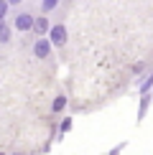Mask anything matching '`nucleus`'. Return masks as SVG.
<instances>
[{
	"label": "nucleus",
	"instance_id": "obj_1",
	"mask_svg": "<svg viewBox=\"0 0 153 155\" xmlns=\"http://www.w3.org/2000/svg\"><path fill=\"white\" fill-rule=\"evenodd\" d=\"M49 41L51 43H54V46H66V25H64V23H56V25H51V28H49Z\"/></svg>",
	"mask_w": 153,
	"mask_h": 155
},
{
	"label": "nucleus",
	"instance_id": "obj_2",
	"mask_svg": "<svg viewBox=\"0 0 153 155\" xmlns=\"http://www.w3.org/2000/svg\"><path fill=\"white\" fill-rule=\"evenodd\" d=\"M51 48H54V43L49 41V36H41V38L33 41V56H36V59H49Z\"/></svg>",
	"mask_w": 153,
	"mask_h": 155
},
{
	"label": "nucleus",
	"instance_id": "obj_3",
	"mask_svg": "<svg viewBox=\"0 0 153 155\" xmlns=\"http://www.w3.org/2000/svg\"><path fill=\"white\" fill-rule=\"evenodd\" d=\"M33 18L36 15H31V13H18L15 21H13V28L21 31V33H28V31L33 28Z\"/></svg>",
	"mask_w": 153,
	"mask_h": 155
},
{
	"label": "nucleus",
	"instance_id": "obj_4",
	"mask_svg": "<svg viewBox=\"0 0 153 155\" xmlns=\"http://www.w3.org/2000/svg\"><path fill=\"white\" fill-rule=\"evenodd\" d=\"M49 28H51V23H49V15L43 13V15H36V18H33V28H31V33L41 38V36H46V33H49Z\"/></svg>",
	"mask_w": 153,
	"mask_h": 155
},
{
	"label": "nucleus",
	"instance_id": "obj_5",
	"mask_svg": "<svg viewBox=\"0 0 153 155\" xmlns=\"http://www.w3.org/2000/svg\"><path fill=\"white\" fill-rule=\"evenodd\" d=\"M64 107H66V97H64V94H59V97L54 99V104H51V112H54V114H59Z\"/></svg>",
	"mask_w": 153,
	"mask_h": 155
},
{
	"label": "nucleus",
	"instance_id": "obj_6",
	"mask_svg": "<svg viewBox=\"0 0 153 155\" xmlns=\"http://www.w3.org/2000/svg\"><path fill=\"white\" fill-rule=\"evenodd\" d=\"M10 38H13V28L5 23L3 28H0V43H10Z\"/></svg>",
	"mask_w": 153,
	"mask_h": 155
},
{
	"label": "nucleus",
	"instance_id": "obj_7",
	"mask_svg": "<svg viewBox=\"0 0 153 155\" xmlns=\"http://www.w3.org/2000/svg\"><path fill=\"white\" fill-rule=\"evenodd\" d=\"M138 87H140V94H148V92H151V87H153V71H151L148 76H145V79L140 81Z\"/></svg>",
	"mask_w": 153,
	"mask_h": 155
},
{
	"label": "nucleus",
	"instance_id": "obj_8",
	"mask_svg": "<svg viewBox=\"0 0 153 155\" xmlns=\"http://www.w3.org/2000/svg\"><path fill=\"white\" fill-rule=\"evenodd\" d=\"M56 5H59V0H41V10L43 13H51Z\"/></svg>",
	"mask_w": 153,
	"mask_h": 155
},
{
	"label": "nucleus",
	"instance_id": "obj_9",
	"mask_svg": "<svg viewBox=\"0 0 153 155\" xmlns=\"http://www.w3.org/2000/svg\"><path fill=\"white\" fill-rule=\"evenodd\" d=\"M69 130H72V117H64V120H61V125H59V132L66 135Z\"/></svg>",
	"mask_w": 153,
	"mask_h": 155
},
{
	"label": "nucleus",
	"instance_id": "obj_10",
	"mask_svg": "<svg viewBox=\"0 0 153 155\" xmlns=\"http://www.w3.org/2000/svg\"><path fill=\"white\" fill-rule=\"evenodd\" d=\"M10 13V5H8V0H0V18H5Z\"/></svg>",
	"mask_w": 153,
	"mask_h": 155
},
{
	"label": "nucleus",
	"instance_id": "obj_11",
	"mask_svg": "<svg viewBox=\"0 0 153 155\" xmlns=\"http://www.w3.org/2000/svg\"><path fill=\"white\" fill-rule=\"evenodd\" d=\"M23 3V0H8V5H10V8H15V5H21Z\"/></svg>",
	"mask_w": 153,
	"mask_h": 155
},
{
	"label": "nucleus",
	"instance_id": "obj_12",
	"mask_svg": "<svg viewBox=\"0 0 153 155\" xmlns=\"http://www.w3.org/2000/svg\"><path fill=\"white\" fill-rule=\"evenodd\" d=\"M3 25H5V18H0V28H3Z\"/></svg>",
	"mask_w": 153,
	"mask_h": 155
},
{
	"label": "nucleus",
	"instance_id": "obj_13",
	"mask_svg": "<svg viewBox=\"0 0 153 155\" xmlns=\"http://www.w3.org/2000/svg\"><path fill=\"white\" fill-rule=\"evenodd\" d=\"M13 155H23V153H13Z\"/></svg>",
	"mask_w": 153,
	"mask_h": 155
},
{
	"label": "nucleus",
	"instance_id": "obj_14",
	"mask_svg": "<svg viewBox=\"0 0 153 155\" xmlns=\"http://www.w3.org/2000/svg\"><path fill=\"white\" fill-rule=\"evenodd\" d=\"M0 155H5V153H0Z\"/></svg>",
	"mask_w": 153,
	"mask_h": 155
}]
</instances>
